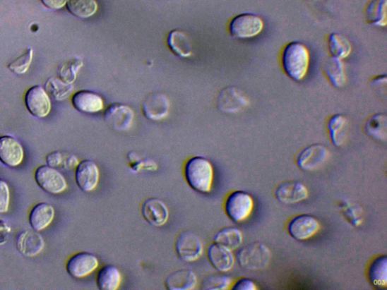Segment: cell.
<instances>
[{
    "instance_id": "5b68a950",
    "label": "cell",
    "mask_w": 387,
    "mask_h": 290,
    "mask_svg": "<svg viewBox=\"0 0 387 290\" xmlns=\"http://www.w3.org/2000/svg\"><path fill=\"white\" fill-rule=\"evenodd\" d=\"M264 28L261 17L253 13H242L234 17L230 23L229 30L235 39L246 40L259 35Z\"/></svg>"
},
{
    "instance_id": "7c38bea8",
    "label": "cell",
    "mask_w": 387,
    "mask_h": 290,
    "mask_svg": "<svg viewBox=\"0 0 387 290\" xmlns=\"http://www.w3.org/2000/svg\"><path fill=\"white\" fill-rule=\"evenodd\" d=\"M25 102L28 111L35 117L44 118L51 111L52 104L49 96L40 85H35L27 91Z\"/></svg>"
},
{
    "instance_id": "7402d4cb",
    "label": "cell",
    "mask_w": 387,
    "mask_h": 290,
    "mask_svg": "<svg viewBox=\"0 0 387 290\" xmlns=\"http://www.w3.org/2000/svg\"><path fill=\"white\" fill-rule=\"evenodd\" d=\"M16 246L23 255L34 257L44 250V241L37 231H25L18 236Z\"/></svg>"
},
{
    "instance_id": "60d3db41",
    "label": "cell",
    "mask_w": 387,
    "mask_h": 290,
    "mask_svg": "<svg viewBox=\"0 0 387 290\" xmlns=\"http://www.w3.org/2000/svg\"><path fill=\"white\" fill-rule=\"evenodd\" d=\"M234 290H256V284L249 278H241L232 284L231 286Z\"/></svg>"
},
{
    "instance_id": "e0dca14e",
    "label": "cell",
    "mask_w": 387,
    "mask_h": 290,
    "mask_svg": "<svg viewBox=\"0 0 387 290\" xmlns=\"http://www.w3.org/2000/svg\"><path fill=\"white\" fill-rule=\"evenodd\" d=\"M25 157V150L21 144L13 136H0V161L8 167L19 166Z\"/></svg>"
},
{
    "instance_id": "d6a6232c",
    "label": "cell",
    "mask_w": 387,
    "mask_h": 290,
    "mask_svg": "<svg viewBox=\"0 0 387 290\" xmlns=\"http://www.w3.org/2000/svg\"><path fill=\"white\" fill-rule=\"evenodd\" d=\"M66 5L69 13L81 19L93 16L99 8L96 0H69Z\"/></svg>"
},
{
    "instance_id": "7bdbcfd3",
    "label": "cell",
    "mask_w": 387,
    "mask_h": 290,
    "mask_svg": "<svg viewBox=\"0 0 387 290\" xmlns=\"http://www.w3.org/2000/svg\"><path fill=\"white\" fill-rule=\"evenodd\" d=\"M0 231H9V229H8L6 223L2 221H0ZM4 241L5 240L0 236V243H1V242L4 243Z\"/></svg>"
},
{
    "instance_id": "5bb4252c",
    "label": "cell",
    "mask_w": 387,
    "mask_h": 290,
    "mask_svg": "<svg viewBox=\"0 0 387 290\" xmlns=\"http://www.w3.org/2000/svg\"><path fill=\"white\" fill-rule=\"evenodd\" d=\"M329 158V150L322 145L306 147L297 157L298 167L305 171H315L323 166Z\"/></svg>"
},
{
    "instance_id": "836d02e7",
    "label": "cell",
    "mask_w": 387,
    "mask_h": 290,
    "mask_svg": "<svg viewBox=\"0 0 387 290\" xmlns=\"http://www.w3.org/2000/svg\"><path fill=\"white\" fill-rule=\"evenodd\" d=\"M328 48L331 57L338 59L347 58L352 52L350 41L337 33L331 34L328 38Z\"/></svg>"
},
{
    "instance_id": "484cf974",
    "label": "cell",
    "mask_w": 387,
    "mask_h": 290,
    "mask_svg": "<svg viewBox=\"0 0 387 290\" xmlns=\"http://www.w3.org/2000/svg\"><path fill=\"white\" fill-rule=\"evenodd\" d=\"M323 71L333 87L341 88L346 84L347 75L341 59L331 56L328 58L324 61Z\"/></svg>"
},
{
    "instance_id": "f1b7e54d",
    "label": "cell",
    "mask_w": 387,
    "mask_h": 290,
    "mask_svg": "<svg viewBox=\"0 0 387 290\" xmlns=\"http://www.w3.org/2000/svg\"><path fill=\"white\" fill-rule=\"evenodd\" d=\"M332 144L340 147L346 138L347 120L342 114H335L330 117L327 123Z\"/></svg>"
},
{
    "instance_id": "ac0fdd59",
    "label": "cell",
    "mask_w": 387,
    "mask_h": 290,
    "mask_svg": "<svg viewBox=\"0 0 387 290\" xmlns=\"http://www.w3.org/2000/svg\"><path fill=\"white\" fill-rule=\"evenodd\" d=\"M208 259L211 265L220 272H228L234 265L235 257L232 250L217 243H213L207 249Z\"/></svg>"
},
{
    "instance_id": "f546056e",
    "label": "cell",
    "mask_w": 387,
    "mask_h": 290,
    "mask_svg": "<svg viewBox=\"0 0 387 290\" xmlns=\"http://www.w3.org/2000/svg\"><path fill=\"white\" fill-rule=\"evenodd\" d=\"M367 134L380 142H386L387 138V116L385 114L372 115L364 126Z\"/></svg>"
},
{
    "instance_id": "ab89813d",
    "label": "cell",
    "mask_w": 387,
    "mask_h": 290,
    "mask_svg": "<svg viewBox=\"0 0 387 290\" xmlns=\"http://www.w3.org/2000/svg\"><path fill=\"white\" fill-rule=\"evenodd\" d=\"M344 207V216L347 217L349 222L354 225V226H359L362 224V220L359 217V210L357 207Z\"/></svg>"
},
{
    "instance_id": "277c9868",
    "label": "cell",
    "mask_w": 387,
    "mask_h": 290,
    "mask_svg": "<svg viewBox=\"0 0 387 290\" xmlns=\"http://www.w3.org/2000/svg\"><path fill=\"white\" fill-rule=\"evenodd\" d=\"M236 259L246 270H261L270 263L271 253L263 243L255 242L242 247L236 255Z\"/></svg>"
},
{
    "instance_id": "30bf717a",
    "label": "cell",
    "mask_w": 387,
    "mask_h": 290,
    "mask_svg": "<svg viewBox=\"0 0 387 290\" xmlns=\"http://www.w3.org/2000/svg\"><path fill=\"white\" fill-rule=\"evenodd\" d=\"M100 171L91 159L80 161L75 168V181L78 188L84 192H91L98 186Z\"/></svg>"
},
{
    "instance_id": "e575fe53",
    "label": "cell",
    "mask_w": 387,
    "mask_h": 290,
    "mask_svg": "<svg viewBox=\"0 0 387 290\" xmlns=\"http://www.w3.org/2000/svg\"><path fill=\"white\" fill-rule=\"evenodd\" d=\"M232 278L225 274H211L203 279L201 288L206 290H227L231 289Z\"/></svg>"
},
{
    "instance_id": "8992f818",
    "label": "cell",
    "mask_w": 387,
    "mask_h": 290,
    "mask_svg": "<svg viewBox=\"0 0 387 290\" xmlns=\"http://www.w3.org/2000/svg\"><path fill=\"white\" fill-rule=\"evenodd\" d=\"M174 248L179 259L186 262L198 261L203 253L201 240L196 233L188 230L177 236Z\"/></svg>"
},
{
    "instance_id": "9a60e30c",
    "label": "cell",
    "mask_w": 387,
    "mask_h": 290,
    "mask_svg": "<svg viewBox=\"0 0 387 290\" xmlns=\"http://www.w3.org/2000/svg\"><path fill=\"white\" fill-rule=\"evenodd\" d=\"M142 111L146 119L152 121L164 120L169 111L167 97L160 92L149 94L142 104Z\"/></svg>"
},
{
    "instance_id": "603a6c76",
    "label": "cell",
    "mask_w": 387,
    "mask_h": 290,
    "mask_svg": "<svg viewBox=\"0 0 387 290\" xmlns=\"http://www.w3.org/2000/svg\"><path fill=\"white\" fill-rule=\"evenodd\" d=\"M122 282V275L119 268L112 264L102 266L95 276L97 287L101 290H117Z\"/></svg>"
},
{
    "instance_id": "1f68e13d",
    "label": "cell",
    "mask_w": 387,
    "mask_h": 290,
    "mask_svg": "<svg viewBox=\"0 0 387 290\" xmlns=\"http://www.w3.org/2000/svg\"><path fill=\"white\" fill-rule=\"evenodd\" d=\"M48 166L64 170H71L78 166L80 161L78 157L69 152L56 150L48 154L46 157Z\"/></svg>"
},
{
    "instance_id": "ffe728a7",
    "label": "cell",
    "mask_w": 387,
    "mask_h": 290,
    "mask_svg": "<svg viewBox=\"0 0 387 290\" xmlns=\"http://www.w3.org/2000/svg\"><path fill=\"white\" fill-rule=\"evenodd\" d=\"M71 102L74 109L83 114H96L104 109L102 97L88 90H81L75 93Z\"/></svg>"
},
{
    "instance_id": "83f0119b",
    "label": "cell",
    "mask_w": 387,
    "mask_h": 290,
    "mask_svg": "<svg viewBox=\"0 0 387 290\" xmlns=\"http://www.w3.org/2000/svg\"><path fill=\"white\" fill-rule=\"evenodd\" d=\"M386 6L387 0H370L364 14L368 23L379 28L386 25Z\"/></svg>"
},
{
    "instance_id": "52a82bcc",
    "label": "cell",
    "mask_w": 387,
    "mask_h": 290,
    "mask_svg": "<svg viewBox=\"0 0 387 290\" xmlns=\"http://www.w3.org/2000/svg\"><path fill=\"white\" fill-rule=\"evenodd\" d=\"M35 180L41 189L51 195H59L68 188L66 178L56 169L48 165L36 169Z\"/></svg>"
},
{
    "instance_id": "3957f363",
    "label": "cell",
    "mask_w": 387,
    "mask_h": 290,
    "mask_svg": "<svg viewBox=\"0 0 387 290\" xmlns=\"http://www.w3.org/2000/svg\"><path fill=\"white\" fill-rule=\"evenodd\" d=\"M254 208V201L249 193L235 191L230 193L225 200V214L235 223L249 219Z\"/></svg>"
},
{
    "instance_id": "d590c367",
    "label": "cell",
    "mask_w": 387,
    "mask_h": 290,
    "mask_svg": "<svg viewBox=\"0 0 387 290\" xmlns=\"http://www.w3.org/2000/svg\"><path fill=\"white\" fill-rule=\"evenodd\" d=\"M34 58V51L28 49L20 56L10 62L7 68L14 73L20 75L25 73L30 68Z\"/></svg>"
},
{
    "instance_id": "44dd1931",
    "label": "cell",
    "mask_w": 387,
    "mask_h": 290,
    "mask_svg": "<svg viewBox=\"0 0 387 290\" xmlns=\"http://www.w3.org/2000/svg\"><path fill=\"white\" fill-rule=\"evenodd\" d=\"M197 284V275L188 268H181L169 273L164 282V285L168 290H191Z\"/></svg>"
},
{
    "instance_id": "f35d334b",
    "label": "cell",
    "mask_w": 387,
    "mask_h": 290,
    "mask_svg": "<svg viewBox=\"0 0 387 290\" xmlns=\"http://www.w3.org/2000/svg\"><path fill=\"white\" fill-rule=\"evenodd\" d=\"M10 203V191L6 181L0 179V213L8 212Z\"/></svg>"
},
{
    "instance_id": "d6986e66",
    "label": "cell",
    "mask_w": 387,
    "mask_h": 290,
    "mask_svg": "<svg viewBox=\"0 0 387 290\" xmlns=\"http://www.w3.org/2000/svg\"><path fill=\"white\" fill-rule=\"evenodd\" d=\"M275 196L278 201L283 203L294 204L306 200L309 197V191L301 182L290 181L277 187Z\"/></svg>"
},
{
    "instance_id": "4fadbf2b",
    "label": "cell",
    "mask_w": 387,
    "mask_h": 290,
    "mask_svg": "<svg viewBox=\"0 0 387 290\" xmlns=\"http://www.w3.org/2000/svg\"><path fill=\"white\" fill-rule=\"evenodd\" d=\"M249 99L242 90L230 87L223 89L218 98L219 110L225 113H238L249 107Z\"/></svg>"
},
{
    "instance_id": "74e56055",
    "label": "cell",
    "mask_w": 387,
    "mask_h": 290,
    "mask_svg": "<svg viewBox=\"0 0 387 290\" xmlns=\"http://www.w3.org/2000/svg\"><path fill=\"white\" fill-rule=\"evenodd\" d=\"M128 159L131 168L135 171L150 169L155 170L157 168L155 167V166H156L155 163H150L148 159L143 160L134 152L129 154Z\"/></svg>"
},
{
    "instance_id": "4dcf8cb0",
    "label": "cell",
    "mask_w": 387,
    "mask_h": 290,
    "mask_svg": "<svg viewBox=\"0 0 387 290\" xmlns=\"http://www.w3.org/2000/svg\"><path fill=\"white\" fill-rule=\"evenodd\" d=\"M213 242L227 247L231 250L239 248L243 242L242 231L234 227L225 228L213 236Z\"/></svg>"
},
{
    "instance_id": "4316f807",
    "label": "cell",
    "mask_w": 387,
    "mask_h": 290,
    "mask_svg": "<svg viewBox=\"0 0 387 290\" xmlns=\"http://www.w3.org/2000/svg\"><path fill=\"white\" fill-rule=\"evenodd\" d=\"M369 280L375 288L384 289L387 286V258L379 255L371 262L368 271Z\"/></svg>"
},
{
    "instance_id": "d4e9b609",
    "label": "cell",
    "mask_w": 387,
    "mask_h": 290,
    "mask_svg": "<svg viewBox=\"0 0 387 290\" xmlns=\"http://www.w3.org/2000/svg\"><path fill=\"white\" fill-rule=\"evenodd\" d=\"M167 45L178 57L188 58L192 55L191 40L186 32L177 30L171 31L167 37Z\"/></svg>"
},
{
    "instance_id": "6da1fadb",
    "label": "cell",
    "mask_w": 387,
    "mask_h": 290,
    "mask_svg": "<svg viewBox=\"0 0 387 290\" xmlns=\"http://www.w3.org/2000/svg\"><path fill=\"white\" fill-rule=\"evenodd\" d=\"M188 186L200 193H209L213 188L214 169L209 159L202 156L191 157L184 169Z\"/></svg>"
},
{
    "instance_id": "2e32d148",
    "label": "cell",
    "mask_w": 387,
    "mask_h": 290,
    "mask_svg": "<svg viewBox=\"0 0 387 290\" xmlns=\"http://www.w3.org/2000/svg\"><path fill=\"white\" fill-rule=\"evenodd\" d=\"M141 212L144 219L155 227L164 226L169 217L165 203L156 198L145 200L142 203Z\"/></svg>"
},
{
    "instance_id": "b9f144b4",
    "label": "cell",
    "mask_w": 387,
    "mask_h": 290,
    "mask_svg": "<svg viewBox=\"0 0 387 290\" xmlns=\"http://www.w3.org/2000/svg\"><path fill=\"white\" fill-rule=\"evenodd\" d=\"M69 0H41L42 4L52 10L62 8L68 3Z\"/></svg>"
},
{
    "instance_id": "8fae6325",
    "label": "cell",
    "mask_w": 387,
    "mask_h": 290,
    "mask_svg": "<svg viewBox=\"0 0 387 290\" xmlns=\"http://www.w3.org/2000/svg\"><path fill=\"white\" fill-rule=\"evenodd\" d=\"M321 224L318 219L310 215H299L290 221L287 231L293 238L297 241L310 239L320 231Z\"/></svg>"
},
{
    "instance_id": "7a4b0ae2",
    "label": "cell",
    "mask_w": 387,
    "mask_h": 290,
    "mask_svg": "<svg viewBox=\"0 0 387 290\" xmlns=\"http://www.w3.org/2000/svg\"><path fill=\"white\" fill-rule=\"evenodd\" d=\"M308 48L299 42H289L283 49L282 64L287 76L296 81L303 80L309 67Z\"/></svg>"
},
{
    "instance_id": "cb8c5ba5",
    "label": "cell",
    "mask_w": 387,
    "mask_h": 290,
    "mask_svg": "<svg viewBox=\"0 0 387 290\" xmlns=\"http://www.w3.org/2000/svg\"><path fill=\"white\" fill-rule=\"evenodd\" d=\"M55 210L47 203H40L31 210L29 222L32 229L41 231L47 229L55 218Z\"/></svg>"
},
{
    "instance_id": "9c48e42d",
    "label": "cell",
    "mask_w": 387,
    "mask_h": 290,
    "mask_svg": "<svg viewBox=\"0 0 387 290\" xmlns=\"http://www.w3.org/2000/svg\"><path fill=\"white\" fill-rule=\"evenodd\" d=\"M104 120L116 131H127L133 123L134 112L131 107L127 105L114 103L105 111Z\"/></svg>"
},
{
    "instance_id": "8d00e7d4",
    "label": "cell",
    "mask_w": 387,
    "mask_h": 290,
    "mask_svg": "<svg viewBox=\"0 0 387 290\" xmlns=\"http://www.w3.org/2000/svg\"><path fill=\"white\" fill-rule=\"evenodd\" d=\"M83 63L79 60L77 61L69 62L61 68V73H59V78L64 83L71 84L77 78V73Z\"/></svg>"
},
{
    "instance_id": "ba28073f",
    "label": "cell",
    "mask_w": 387,
    "mask_h": 290,
    "mask_svg": "<svg viewBox=\"0 0 387 290\" xmlns=\"http://www.w3.org/2000/svg\"><path fill=\"white\" fill-rule=\"evenodd\" d=\"M100 262L97 256L90 252H79L71 255L67 263L66 270L73 278L88 277L98 270Z\"/></svg>"
}]
</instances>
